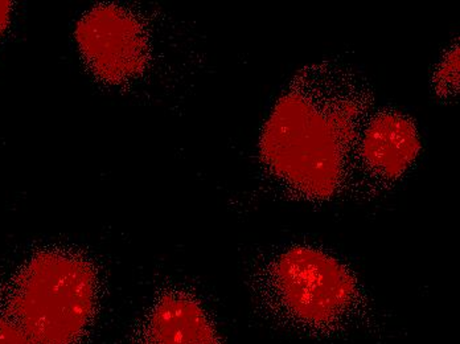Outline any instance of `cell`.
I'll return each instance as SVG.
<instances>
[{"label": "cell", "mask_w": 460, "mask_h": 344, "mask_svg": "<svg viewBox=\"0 0 460 344\" xmlns=\"http://www.w3.org/2000/svg\"><path fill=\"white\" fill-rule=\"evenodd\" d=\"M375 110L368 78L352 64L324 58L305 66L288 81L261 133L266 181L305 203L349 195L358 137Z\"/></svg>", "instance_id": "1"}, {"label": "cell", "mask_w": 460, "mask_h": 344, "mask_svg": "<svg viewBox=\"0 0 460 344\" xmlns=\"http://www.w3.org/2000/svg\"><path fill=\"white\" fill-rule=\"evenodd\" d=\"M253 285L269 314L307 334H335L367 309L355 271L313 245H291L271 254L255 271Z\"/></svg>", "instance_id": "2"}, {"label": "cell", "mask_w": 460, "mask_h": 344, "mask_svg": "<svg viewBox=\"0 0 460 344\" xmlns=\"http://www.w3.org/2000/svg\"><path fill=\"white\" fill-rule=\"evenodd\" d=\"M39 344H86L100 307V278L81 254L47 249L16 273L4 304Z\"/></svg>", "instance_id": "3"}, {"label": "cell", "mask_w": 460, "mask_h": 344, "mask_svg": "<svg viewBox=\"0 0 460 344\" xmlns=\"http://www.w3.org/2000/svg\"><path fill=\"white\" fill-rule=\"evenodd\" d=\"M420 150V131L411 116L392 108L373 111L353 155L349 195L388 194L413 169Z\"/></svg>", "instance_id": "4"}, {"label": "cell", "mask_w": 460, "mask_h": 344, "mask_svg": "<svg viewBox=\"0 0 460 344\" xmlns=\"http://www.w3.org/2000/svg\"><path fill=\"white\" fill-rule=\"evenodd\" d=\"M75 41L84 60L103 83L139 77L150 60V40L142 22L117 4H100L78 21Z\"/></svg>", "instance_id": "5"}, {"label": "cell", "mask_w": 460, "mask_h": 344, "mask_svg": "<svg viewBox=\"0 0 460 344\" xmlns=\"http://www.w3.org/2000/svg\"><path fill=\"white\" fill-rule=\"evenodd\" d=\"M128 344H224L200 299L183 289L156 296L134 327Z\"/></svg>", "instance_id": "6"}, {"label": "cell", "mask_w": 460, "mask_h": 344, "mask_svg": "<svg viewBox=\"0 0 460 344\" xmlns=\"http://www.w3.org/2000/svg\"><path fill=\"white\" fill-rule=\"evenodd\" d=\"M431 91L440 102H454L459 93V43L454 40L440 55L431 75Z\"/></svg>", "instance_id": "7"}, {"label": "cell", "mask_w": 460, "mask_h": 344, "mask_svg": "<svg viewBox=\"0 0 460 344\" xmlns=\"http://www.w3.org/2000/svg\"><path fill=\"white\" fill-rule=\"evenodd\" d=\"M0 344H39L16 323L5 307L0 309Z\"/></svg>", "instance_id": "8"}, {"label": "cell", "mask_w": 460, "mask_h": 344, "mask_svg": "<svg viewBox=\"0 0 460 344\" xmlns=\"http://www.w3.org/2000/svg\"><path fill=\"white\" fill-rule=\"evenodd\" d=\"M11 13H13V3L7 2V0H0V38L10 25Z\"/></svg>", "instance_id": "9"}]
</instances>
